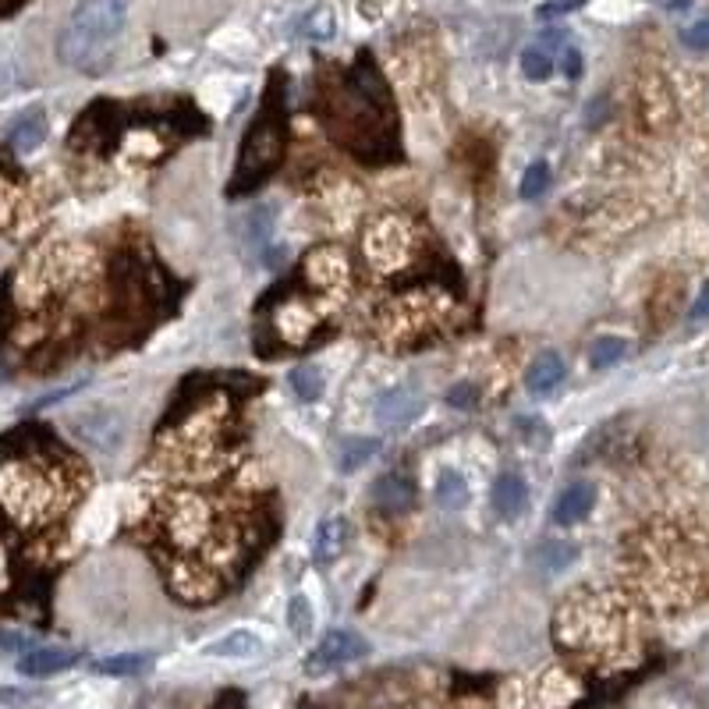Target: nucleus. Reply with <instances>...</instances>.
Wrapping results in <instances>:
<instances>
[{
  "label": "nucleus",
  "instance_id": "7c9ffc66",
  "mask_svg": "<svg viewBox=\"0 0 709 709\" xmlns=\"http://www.w3.org/2000/svg\"><path fill=\"white\" fill-rule=\"evenodd\" d=\"M518 429H525V433H522L525 444L546 447V426L539 419H518Z\"/></svg>",
  "mask_w": 709,
  "mask_h": 709
},
{
  "label": "nucleus",
  "instance_id": "a211bd4d",
  "mask_svg": "<svg viewBox=\"0 0 709 709\" xmlns=\"http://www.w3.org/2000/svg\"><path fill=\"white\" fill-rule=\"evenodd\" d=\"M43 139H47V121H43L39 114L22 117L8 135V142L18 149V153H32V149L43 146Z\"/></svg>",
  "mask_w": 709,
  "mask_h": 709
},
{
  "label": "nucleus",
  "instance_id": "f3484780",
  "mask_svg": "<svg viewBox=\"0 0 709 709\" xmlns=\"http://www.w3.org/2000/svg\"><path fill=\"white\" fill-rule=\"evenodd\" d=\"M437 504L444 507V511H461V507L468 504V483L461 472H454V468H444L437 476Z\"/></svg>",
  "mask_w": 709,
  "mask_h": 709
},
{
  "label": "nucleus",
  "instance_id": "72a5a7b5",
  "mask_svg": "<svg viewBox=\"0 0 709 709\" xmlns=\"http://www.w3.org/2000/svg\"><path fill=\"white\" fill-rule=\"evenodd\" d=\"M688 4H692V0H667V8H671V11H685Z\"/></svg>",
  "mask_w": 709,
  "mask_h": 709
},
{
  "label": "nucleus",
  "instance_id": "4be33fe9",
  "mask_svg": "<svg viewBox=\"0 0 709 709\" xmlns=\"http://www.w3.org/2000/svg\"><path fill=\"white\" fill-rule=\"evenodd\" d=\"M624 355H628V341H624V337H600V341L589 348V366L593 369H614Z\"/></svg>",
  "mask_w": 709,
  "mask_h": 709
},
{
  "label": "nucleus",
  "instance_id": "9d476101",
  "mask_svg": "<svg viewBox=\"0 0 709 709\" xmlns=\"http://www.w3.org/2000/svg\"><path fill=\"white\" fill-rule=\"evenodd\" d=\"M75 663H78L75 649L39 646V649H29V653L18 660V674H25V678H54V674L68 671Z\"/></svg>",
  "mask_w": 709,
  "mask_h": 709
},
{
  "label": "nucleus",
  "instance_id": "2eb2a0df",
  "mask_svg": "<svg viewBox=\"0 0 709 709\" xmlns=\"http://www.w3.org/2000/svg\"><path fill=\"white\" fill-rule=\"evenodd\" d=\"M259 649H263L259 635L238 628V632H227L224 639L210 642V646H206V656H217V660H249V656L259 653Z\"/></svg>",
  "mask_w": 709,
  "mask_h": 709
},
{
  "label": "nucleus",
  "instance_id": "1a4fd4ad",
  "mask_svg": "<svg viewBox=\"0 0 709 709\" xmlns=\"http://www.w3.org/2000/svg\"><path fill=\"white\" fill-rule=\"evenodd\" d=\"M373 500L383 515H408L415 500H419V493H415V483L408 476L390 472V476H380L373 483Z\"/></svg>",
  "mask_w": 709,
  "mask_h": 709
},
{
  "label": "nucleus",
  "instance_id": "2f4dec72",
  "mask_svg": "<svg viewBox=\"0 0 709 709\" xmlns=\"http://www.w3.org/2000/svg\"><path fill=\"white\" fill-rule=\"evenodd\" d=\"M702 320H709V284L699 291V298H695L692 305V323H702Z\"/></svg>",
  "mask_w": 709,
  "mask_h": 709
},
{
  "label": "nucleus",
  "instance_id": "473e14b6",
  "mask_svg": "<svg viewBox=\"0 0 709 709\" xmlns=\"http://www.w3.org/2000/svg\"><path fill=\"white\" fill-rule=\"evenodd\" d=\"M564 75L568 78H578L582 75V54H578V50H564Z\"/></svg>",
  "mask_w": 709,
  "mask_h": 709
},
{
  "label": "nucleus",
  "instance_id": "f257e3e1",
  "mask_svg": "<svg viewBox=\"0 0 709 709\" xmlns=\"http://www.w3.org/2000/svg\"><path fill=\"white\" fill-rule=\"evenodd\" d=\"M128 22V0H78L57 36V57L75 71H100Z\"/></svg>",
  "mask_w": 709,
  "mask_h": 709
},
{
  "label": "nucleus",
  "instance_id": "f03ea898",
  "mask_svg": "<svg viewBox=\"0 0 709 709\" xmlns=\"http://www.w3.org/2000/svg\"><path fill=\"white\" fill-rule=\"evenodd\" d=\"M0 504L15 522H47L64 507V490L36 461H11L0 468Z\"/></svg>",
  "mask_w": 709,
  "mask_h": 709
},
{
  "label": "nucleus",
  "instance_id": "ddd939ff",
  "mask_svg": "<svg viewBox=\"0 0 709 709\" xmlns=\"http://www.w3.org/2000/svg\"><path fill=\"white\" fill-rule=\"evenodd\" d=\"M529 504V486H525L522 476L515 472H504V476L493 483V511H497L504 522H515L518 515Z\"/></svg>",
  "mask_w": 709,
  "mask_h": 709
},
{
  "label": "nucleus",
  "instance_id": "bb28decb",
  "mask_svg": "<svg viewBox=\"0 0 709 709\" xmlns=\"http://www.w3.org/2000/svg\"><path fill=\"white\" fill-rule=\"evenodd\" d=\"M681 43H685L688 50H699V54H706V50H709V18L688 25V29L681 32Z\"/></svg>",
  "mask_w": 709,
  "mask_h": 709
},
{
  "label": "nucleus",
  "instance_id": "9b49d317",
  "mask_svg": "<svg viewBox=\"0 0 709 709\" xmlns=\"http://www.w3.org/2000/svg\"><path fill=\"white\" fill-rule=\"evenodd\" d=\"M344 546H348V522L341 515L323 518L320 529H316V539H312V561L320 568H330L344 554Z\"/></svg>",
  "mask_w": 709,
  "mask_h": 709
},
{
  "label": "nucleus",
  "instance_id": "f8f14e48",
  "mask_svg": "<svg viewBox=\"0 0 709 709\" xmlns=\"http://www.w3.org/2000/svg\"><path fill=\"white\" fill-rule=\"evenodd\" d=\"M564 359L557 355V351H539L536 362L529 366V376H525V387H529V394H536V398H546V394H554L557 387L564 383Z\"/></svg>",
  "mask_w": 709,
  "mask_h": 709
},
{
  "label": "nucleus",
  "instance_id": "423d86ee",
  "mask_svg": "<svg viewBox=\"0 0 709 709\" xmlns=\"http://www.w3.org/2000/svg\"><path fill=\"white\" fill-rule=\"evenodd\" d=\"M369 656V642L362 639L359 632H348V628H334V632L323 635V642L305 656V674L309 678H323V674H334L341 667L355 660H366Z\"/></svg>",
  "mask_w": 709,
  "mask_h": 709
},
{
  "label": "nucleus",
  "instance_id": "c85d7f7f",
  "mask_svg": "<svg viewBox=\"0 0 709 709\" xmlns=\"http://www.w3.org/2000/svg\"><path fill=\"white\" fill-rule=\"evenodd\" d=\"M0 649H4V653L25 656L32 649V639L25 632H8V628H0Z\"/></svg>",
  "mask_w": 709,
  "mask_h": 709
},
{
  "label": "nucleus",
  "instance_id": "7ed1b4c3",
  "mask_svg": "<svg viewBox=\"0 0 709 709\" xmlns=\"http://www.w3.org/2000/svg\"><path fill=\"white\" fill-rule=\"evenodd\" d=\"M281 146H284L281 121L263 110L242 142V164H238V185H234V192L263 185L266 171H270V167L277 164V156H281Z\"/></svg>",
  "mask_w": 709,
  "mask_h": 709
},
{
  "label": "nucleus",
  "instance_id": "4468645a",
  "mask_svg": "<svg viewBox=\"0 0 709 709\" xmlns=\"http://www.w3.org/2000/svg\"><path fill=\"white\" fill-rule=\"evenodd\" d=\"M596 507V490L589 483H571L568 490L557 497L554 504V522L557 525H575L582 522L589 511Z\"/></svg>",
  "mask_w": 709,
  "mask_h": 709
},
{
  "label": "nucleus",
  "instance_id": "b1692460",
  "mask_svg": "<svg viewBox=\"0 0 709 709\" xmlns=\"http://www.w3.org/2000/svg\"><path fill=\"white\" fill-rule=\"evenodd\" d=\"M575 557H578V550L571 543H546V546H539L536 564L546 571V575H557V571L568 568Z\"/></svg>",
  "mask_w": 709,
  "mask_h": 709
},
{
  "label": "nucleus",
  "instance_id": "a878e982",
  "mask_svg": "<svg viewBox=\"0 0 709 709\" xmlns=\"http://www.w3.org/2000/svg\"><path fill=\"white\" fill-rule=\"evenodd\" d=\"M546 188H550V167H546L543 160H536V164H532L529 171L522 174V185H518V192H522V199H539Z\"/></svg>",
  "mask_w": 709,
  "mask_h": 709
},
{
  "label": "nucleus",
  "instance_id": "aec40b11",
  "mask_svg": "<svg viewBox=\"0 0 709 709\" xmlns=\"http://www.w3.org/2000/svg\"><path fill=\"white\" fill-rule=\"evenodd\" d=\"M380 451V440L373 437H355L348 440V444L341 447V472L344 476H351V472H359L362 465H366L373 454Z\"/></svg>",
  "mask_w": 709,
  "mask_h": 709
},
{
  "label": "nucleus",
  "instance_id": "39448f33",
  "mask_svg": "<svg viewBox=\"0 0 709 709\" xmlns=\"http://www.w3.org/2000/svg\"><path fill=\"white\" fill-rule=\"evenodd\" d=\"M164 532L178 546H199L210 539L213 532V515L203 497L195 493H178L164 504Z\"/></svg>",
  "mask_w": 709,
  "mask_h": 709
},
{
  "label": "nucleus",
  "instance_id": "6ab92c4d",
  "mask_svg": "<svg viewBox=\"0 0 709 709\" xmlns=\"http://www.w3.org/2000/svg\"><path fill=\"white\" fill-rule=\"evenodd\" d=\"M334 32H337V15H334V8H312L309 15L302 18V36L305 39H312V43H327V39H334Z\"/></svg>",
  "mask_w": 709,
  "mask_h": 709
},
{
  "label": "nucleus",
  "instance_id": "412c9836",
  "mask_svg": "<svg viewBox=\"0 0 709 709\" xmlns=\"http://www.w3.org/2000/svg\"><path fill=\"white\" fill-rule=\"evenodd\" d=\"M288 628L295 639H309L312 628H316V614H312V603L305 593H295L288 600Z\"/></svg>",
  "mask_w": 709,
  "mask_h": 709
},
{
  "label": "nucleus",
  "instance_id": "0eeeda50",
  "mask_svg": "<svg viewBox=\"0 0 709 709\" xmlns=\"http://www.w3.org/2000/svg\"><path fill=\"white\" fill-rule=\"evenodd\" d=\"M408 245H412V231H408L398 217H387V220H380L373 231H369L366 256L373 259V263H380V266H394L408 252Z\"/></svg>",
  "mask_w": 709,
  "mask_h": 709
},
{
  "label": "nucleus",
  "instance_id": "c756f323",
  "mask_svg": "<svg viewBox=\"0 0 709 709\" xmlns=\"http://www.w3.org/2000/svg\"><path fill=\"white\" fill-rule=\"evenodd\" d=\"M585 0H546L543 8L536 11L539 18H561V15H568V11H575V8H582Z\"/></svg>",
  "mask_w": 709,
  "mask_h": 709
},
{
  "label": "nucleus",
  "instance_id": "6e6552de",
  "mask_svg": "<svg viewBox=\"0 0 709 709\" xmlns=\"http://www.w3.org/2000/svg\"><path fill=\"white\" fill-rule=\"evenodd\" d=\"M422 412V394L415 387H390L376 398V422L383 429H401L415 422Z\"/></svg>",
  "mask_w": 709,
  "mask_h": 709
},
{
  "label": "nucleus",
  "instance_id": "dca6fc26",
  "mask_svg": "<svg viewBox=\"0 0 709 709\" xmlns=\"http://www.w3.org/2000/svg\"><path fill=\"white\" fill-rule=\"evenodd\" d=\"M153 656L149 653H117V656H103L96 660V674H107V678H132V674L149 671Z\"/></svg>",
  "mask_w": 709,
  "mask_h": 709
},
{
  "label": "nucleus",
  "instance_id": "5701e85b",
  "mask_svg": "<svg viewBox=\"0 0 709 709\" xmlns=\"http://www.w3.org/2000/svg\"><path fill=\"white\" fill-rule=\"evenodd\" d=\"M291 390H295L298 398L305 401V405H312V401L323 398V376L316 366H298L291 369Z\"/></svg>",
  "mask_w": 709,
  "mask_h": 709
},
{
  "label": "nucleus",
  "instance_id": "cd10ccee",
  "mask_svg": "<svg viewBox=\"0 0 709 709\" xmlns=\"http://www.w3.org/2000/svg\"><path fill=\"white\" fill-rule=\"evenodd\" d=\"M476 401H479V390L472 387V383H458V387H451V394H447V405H454V408H476Z\"/></svg>",
  "mask_w": 709,
  "mask_h": 709
},
{
  "label": "nucleus",
  "instance_id": "20e7f679",
  "mask_svg": "<svg viewBox=\"0 0 709 709\" xmlns=\"http://www.w3.org/2000/svg\"><path fill=\"white\" fill-rule=\"evenodd\" d=\"M71 433L86 447L100 454H117L121 444L128 437V419L125 412H117L114 405H93V408H82L68 419Z\"/></svg>",
  "mask_w": 709,
  "mask_h": 709
},
{
  "label": "nucleus",
  "instance_id": "393cba45",
  "mask_svg": "<svg viewBox=\"0 0 709 709\" xmlns=\"http://www.w3.org/2000/svg\"><path fill=\"white\" fill-rule=\"evenodd\" d=\"M522 75L529 82H546V78L554 75V57L546 54L543 47H529L522 54Z\"/></svg>",
  "mask_w": 709,
  "mask_h": 709
}]
</instances>
